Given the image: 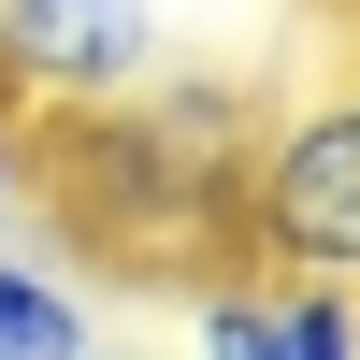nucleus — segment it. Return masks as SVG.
Listing matches in <instances>:
<instances>
[{"label":"nucleus","mask_w":360,"mask_h":360,"mask_svg":"<svg viewBox=\"0 0 360 360\" xmlns=\"http://www.w3.org/2000/svg\"><path fill=\"white\" fill-rule=\"evenodd\" d=\"M202 360H360V303L317 288V274L202 288Z\"/></svg>","instance_id":"20e7f679"},{"label":"nucleus","mask_w":360,"mask_h":360,"mask_svg":"<svg viewBox=\"0 0 360 360\" xmlns=\"http://www.w3.org/2000/svg\"><path fill=\"white\" fill-rule=\"evenodd\" d=\"M159 72H173L159 0H0V86L29 115H101V101H130Z\"/></svg>","instance_id":"7ed1b4c3"},{"label":"nucleus","mask_w":360,"mask_h":360,"mask_svg":"<svg viewBox=\"0 0 360 360\" xmlns=\"http://www.w3.org/2000/svg\"><path fill=\"white\" fill-rule=\"evenodd\" d=\"M231 245H245L259 274L360 288V86H346V101H303V115H259V130H245Z\"/></svg>","instance_id":"f03ea898"},{"label":"nucleus","mask_w":360,"mask_h":360,"mask_svg":"<svg viewBox=\"0 0 360 360\" xmlns=\"http://www.w3.org/2000/svg\"><path fill=\"white\" fill-rule=\"evenodd\" d=\"M231 188H245V101L231 86H130L101 115H58V231L130 274H188L231 245Z\"/></svg>","instance_id":"f257e3e1"},{"label":"nucleus","mask_w":360,"mask_h":360,"mask_svg":"<svg viewBox=\"0 0 360 360\" xmlns=\"http://www.w3.org/2000/svg\"><path fill=\"white\" fill-rule=\"evenodd\" d=\"M86 346H101L86 288L58 259H0V360H86Z\"/></svg>","instance_id":"39448f33"},{"label":"nucleus","mask_w":360,"mask_h":360,"mask_svg":"<svg viewBox=\"0 0 360 360\" xmlns=\"http://www.w3.org/2000/svg\"><path fill=\"white\" fill-rule=\"evenodd\" d=\"M86 360H115V346H86Z\"/></svg>","instance_id":"0eeeda50"},{"label":"nucleus","mask_w":360,"mask_h":360,"mask_svg":"<svg viewBox=\"0 0 360 360\" xmlns=\"http://www.w3.org/2000/svg\"><path fill=\"white\" fill-rule=\"evenodd\" d=\"M29 202H44V115L0 86V217H29Z\"/></svg>","instance_id":"423d86ee"}]
</instances>
